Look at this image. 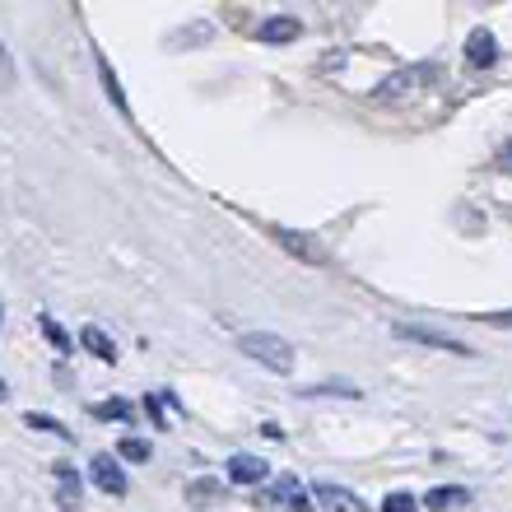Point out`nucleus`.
Returning a JSON list of instances; mask_svg holds the SVG:
<instances>
[{
	"mask_svg": "<svg viewBox=\"0 0 512 512\" xmlns=\"http://www.w3.org/2000/svg\"><path fill=\"white\" fill-rule=\"evenodd\" d=\"M89 480H94L103 494H112V499H126V489H131V480H126V471H122V457H108V452H98V457L89 461Z\"/></svg>",
	"mask_w": 512,
	"mask_h": 512,
	"instance_id": "20e7f679",
	"label": "nucleus"
},
{
	"mask_svg": "<svg viewBox=\"0 0 512 512\" xmlns=\"http://www.w3.org/2000/svg\"><path fill=\"white\" fill-rule=\"evenodd\" d=\"M471 503V494L461 485H438V489H429V499H424V508H433V512H447V508H466Z\"/></svg>",
	"mask_w": 512,
	"mask_h": 512,
	"instance_id": "4468645a",
	"label": "nucleus"
},
{
	"mask_svg": "<svg viewBox=\"0 0 512 512\" xmlns=\"http://www.w3.org/2000/svg\"><path fill=\"white\" fill-rule=\"evenodd\" d=\"M94 419H103V424H131V419H135V405L126 401V396H108V401L94 405Z\"/></svg>",
	"mask_w": 512,
	"mask_h": 512,
	"instance_id": "2eb2a0df",
	"label": "nucleus"
},
{
	"mask_svg": "<svg viewBox=\"0 0 512 512\" xmlns=\"http://www.w3.org/2000/svg\"><path fill=\"white\" fill-rule=\"evenodd\" d=\"M303 396H359V387H350V382H317V387H303Z\"/></svg>",
	"mask_w": 512,
	"mask_h": 512,
	"instance_id": "6ab92c4d",
	"label": "nucleus"
},
{
	"mask_svg": "<svg viewBox=\"0 0 512 512\" xmlns=\"http://www.w3.org/2000/svg\"><path fill=\"white\" fill-rule=\"evenodd\" d=\"M270 238H275L284 252L303 256L308 266H326V247L317 243V238H308V233H294V229H280V224H270Z\"/></svg>",
	"mask_w": 512,
	"mask_h": 512,
	"instance_id": "423d86ee",
	"label": "nucleus"
},
{
	"mask_svg": "<svg viewBox=\"0 0 512 512\" xmlns=\"http://www.w3.org/2000/svg\"><path fill=\"white\" fill-rule=\"evenodd\" d=\"M382 512H419V499L405 494V489H391L387 499H382Z\"/></svg>",
	"mask_w": 512,
	"mask_h": 512,
	"instance_id": "a211bd4d",
	"label": "nucleus"
},
{
	"mask_svg": "<svg viewBox=\"0 0 512 512\" xmlns=\"http://www.w3.org/2000/svg\"><path fill=\"white\" fill-rule=\"evenodd\" d=\"M24 424L28 429H47V433H61V438H66V429H61L56 419H47V415H24Z\"/></svg>",
	"mask_w": 512,
	"mask_h": 512,
	"instance_id": "4be33fe9",
	"label": "nucleus"
},
{
	"mask_svg": "<svg viewBox=\"0 0 512 512\" xmlns=\"http://www.w3.org/2000/svg\"><path fill=\"white\" fill-rule=\"evenodd\" d=\"M52 471H56V480H61V489H56V503H61L66 512H75V508L84 503V480H80V471H75L70 461H56Z\"/></svg>",
	"mask_w": 512,
	"mask_h": 512,
	"instance_id": "9b49d317",
	"label": "nucleus"
},
{
	"mask_svg": "<svg viewBox=\"0 0 512 512\" xmlns=\"http://www.w3.org/2000/svg\"><path fill=\"white\" fill-rule=\"evenodd\" d=\"M182 42H187V47H201V42H210V24H191V28H182L173 47H182Z\"/></svg>",
	"mask_w": 512,
	"mask_h": 512,
	"instance_id": "aec40b11",
	"label": "nucleus"
},
{
	"mask_svg": "<svg viewBox=\"0 0 512 512\" xmlns=\"http://www.w3.org/2000/svg\"><path fill=\"white\" fill-rule=\"evenodd\" d=\"M187 494H191V499H196V503H205V499H219V494H224V489H219L215 480H196V485H191Z\"/></svg>",
	"mask_w": 512,
	"mask_h": 512,
	"instance_id": "412c9836",
	"label": "nucleus"
},
{
	"mask_svg": "<svg viewBox=\"0 0 512 512\" xmlns=\"http://www.w3.org/2000/svg\"><path fill=\"white\" fill-rule=\"evenodd\" d=\"M499 61V38L489 33V28H475L471 38H466V66L471 70H489Z\"/></svg>",
	"mask_w": 512,
	"mask_h": 512,
	"instance_id": "9d476101",
	"label": "nucleus"
},
{
	"mask_svg": "<svg viewBox=\"0 0 512 512\" xmlns=\"http://www.w3.org/2000/svg\"><path fill=\"white\" fill-rule=\"evenodd\" d=\"M224 471H229V485H266L270 480L266 457H256V452H233Z\"/></svg>",
	"mask_w": 512,
	"mask_h": 512,
	"instance_id": "6e6552de",
	"label": "nucleus"
},
{
	"mask_svg": "<svg viewBox=\"0 0 512 512\" xmlns=\"http://www.w3.org/2000/svg\"><path fill=\"white\" fill-rule=\"evenodd\" d=\"M238 350L247 354V359H256L261 368H270V373H294V345L284 336H275V331H243L238 336Z\"/></svg>",
	"mask_w": 512,
	"mask_h": 512,
	"instance_id": "f257e3e1",
	"label": "nucleus"
},
{
	"mask_svg": "<svg viewBox=\"0 0 512 512\" xmlns=\"http://www.w3.org/2000/svg\"><path fill=\"white\" fill-rule=\"evenodd\" d=\"M298 38H303V19H294V14H270L256 28V42H266V47H289Z\"/></svg>",
	"mask_w": 512,
	"mask_h": 512,
	"instance_id": "0eeeda50",
	"label": "nucleus"
},
{
	"mask_svg": "<svg viewBox=\"0 0 512 512\" xmlns=\"http://www.w3.org/2000/svg\"><path fill=\"white\" fill-rule=\"evenodd\" d=\"M480 322H485V326H499V331H512V308L508 312H485Z\"/></svg>",
	"mask_w": 512,
	"mask_h": 512,
	"instance_id": "b1692460",
	"label": "nucleus"
},
{
	"mask_svg": "<svg viewBox=\"0 0 512 512\" xmlns=\"http://www.w3.org/2000/svg\"><path fill=\"white\" fill-rule=\"evenodd\" d=\"M391 336H401L405 345H429V350H447V354H461V359H471V345H461V340L452 336H438V331H429V326H415V322H401L391 326Z\"/></svg>",
	"mask_w": 512,
	"mask_h": 512,
	"instance_id": "7ed1b4c3",
	"label": "nucleus"
},
{
	"mask_svg": "<svg viewBox=\"0 0 512 512\" xmlns=\"http://www.w3.org/2000/svg\"><path fill=\"white\" fill-rule=\"evenodd\" d=\"M117 457H122V461H135V466H145V461L154 457V447H149L145 438H135V433H126L122 443H117Z\"/></svg>",
	"mask_w": 512,
	"mask_h": 512,
	"instance_id": "dca6fc26",
	"label": "nucleus"
},
{
	"mask_svg": "<svg viewBox=\"0 0 512 512\" xmlns=\"http://www.w3.org/2000/svg\"><path fill=\"white\" fill-rule=\"evenodd\" d=\"M499 168H503V173H508V177H512V140H508V145H503V149H499Z\"/></svg>",
	"mask_w": 512,
	"mask_h": 512,
	"instance_id": "393cba45",
	"label": "nucleus"
},
{
	"mask_svg": "<svg viewBox=\"0 0 512 512\" xmlns=\"http://www.w3.org/2000/svg\"><path fill=\"white\" fill-rule=\"evenodd\" d=\"M270 499L284 503L289 512H317V499H312L308 489L298 485V475H280V480L270 485Z\"/></svg>",
	"mask_w": 512,
	"mask_h": 512,
	"instance_id": "1a4fd4ad",
	"label": "nucleus"
},
{
	"mask_svg": "<svg viewBox=\"0 0 512 512\" xmlns=\"http://www.w3.org/2000/svg\"><path fill=\"white\" fill-rule=\"evenodd\" d=\"M312 499L322 512H373L359 494H350L345 485H331V480H312Z\"/></svg>",
	"mask_w": 512,
	"mask_h": 512,
	"instance_id": "39448f33",
	"label": "nucleus"
},
{
	"mask_svg": "<svg viewBox=\"0 0 512 512\" xmlns=\"http://www.w3.org/2000/svg\"><path fill=\"white\" fill-rule=\"evenodd\" d=\"M98 56V75H103V94L112 98V108L122 112V117H131V103H126V89H122V80H117V70L108 66V56L103 52H94Z\"/></svg>",
	"mask_w": 512,
	"mask_h": 512,
	"instance_id": "ddd939ff",
	"label": "nucleus"
},
{
	"mask_svg": "<svg viewBox=\"0 0 512 512\" xmlns=\"http://www.w3.org/2000/svg\"><path fill=\"white\" fill-rule=\"evenodd\" d=\"M149 419H154V429H168V419H163V410H159V396H145V405H140Z\"/></svg>",
	"mask_w": 512,
	"mask_h": 512,
	"instance_id": "5701e85b",
	"label": "nucleus"
},
{
	"mask_svg": "<svg viewBox=\"0 0 512 512\" xmlns=\"http://www.w3.org/2000/svg\"><path fill=\"white\" fill-rule=\"evenodd\" d=\"M38 326H42V336L52 340V350H61V354H66V350H75V340L66 336V326L56 322L52 312H42V317H38Z\"/></svg>",
	"mask_w": 512,
	"mask_h": 512,
	"instance_id": "f3484780",
	"label": "nucleus"
},
{
	"mask_svg": "<svg viewBox=\"0 0 512 512\" xmlns=\"http://www.w3.org/2000/svg\"><path fill=\"white\" fill-rule=\"evenodd\" d=\"M429 80H433V66H405V70H396V75H387V80L373 89V98H378V103H405V98H415Z\"/></svg>",
	"mask_w": 512,
	"mask_h": 512,
	"instance_id": "f03ea898",
	"label": "nucleus"
},
{
	"mask_svg": "<svg viewBox=\"0 0 512 512\" xmlns=\"http://www.w3.org/2000/svg\"><path fill=\"white\" fill-rule=\"evenodd\" d=\"M80 345L94 354V359H103V364H117V345H112V336L103 326H80Z\"/></svg>",
	"mask_w": 512,
	"mask_h": 512,
	"instance_id": "f8f14e48",
	"label": "nucleus"
}]
</instances>
